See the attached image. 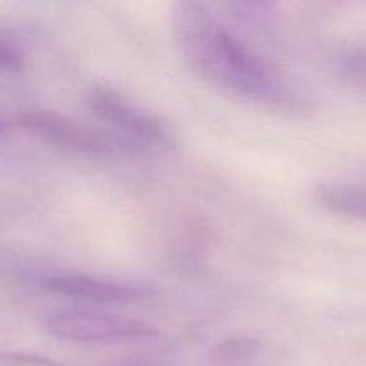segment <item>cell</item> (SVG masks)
Masks as SVG:
<instances>
[{
  "instance_id": "1",
  "label": "cell",
  "mask_w": 366,
  "mask_h": 366,
  "mask_svg": "<svg viewBox=\"0 0 366 366\" xmlns=\"http://www.w3.org/2000/svg\"><path fill=\"white\" fill-rule=\"evenodd\" d=\"M170 24L182 61L207 86L238 99L277 97L279 84L267 63L231 34L204 4H174Z\"/></svg>"
},
{
  "instance_id": "2",
  "label": "cell",
  "mask_w": 366,
  "mask_h": 366,
  "mask_svg": "<svg viewBox=\"0 0 366 366\" xmlns=\"http://www.w3.org/2000/svg\"><path fill=\"white\" fill-rule=\"evenodd\" d=\"M43 327L54 338L89 345L150 342L159 338L156 325L132 317L92 310H57L43 320Z\"/></svg>"
},
{
  "instance_id": "3",
  "label": "cell",
  "mask_w": 366,
  "mask_h": 366,
  "mask_svg": "<svg viewBox=\"0 0 366 366\" xmlns=\"http://www.w3.org/2000/svg\"><path fill=\"white\" fill-rule=\"evenodd\" d=\"M14 125L24 129L25 132L45 145L64 152L77 154V156H113L120 150L139 152L136 147L125 142L109 138L106 134L93 131L71 118L59 113L45 109L21 111L14 117Z\"/></svg>"
},
{
  "instance_id": "4",
  "label": "cell",
  "mask_w": 366,
  "mask_h": 366,
  "mask_svg": "<svg viewBox=\"0 0 366 366\" xmlns=\"http://www.w3.org/2000/svg\"><path fill=\"white\" fill-rule=\"evenodd\" d=\"M84 104L89 113L125 136L142 152L147 147H168L170 143L167 125L159 118L143 111L111 86H93L86 93Z\"/></svg>"
},
{
  "instance_id": "5",
  "label": "cell",
  "mask_w": 366,
  "mask_h": 366,
  "mask_svg": "<svg viewBox=\"0 0 366 366\" xmlns=\"http://www.w3.org/2000/svg\"><path fill=\"white\" fill-rule=\"evenodd\" d=\"M45 288L59 297H66V299L84 304H97V306L139 304L147 302V300L156 295V290L152 286L138 285V282L97 279L81 274L50 277L45 282Z\"/></svg>"
},
{
  "instance_id": "6",
  "label": "cell",
  "mask_w": 366,
  "mask_h": 366,
  "mask_svg": "<svg viewBox=\"0 0 366 366\" xmlns=\"http://www.w3.org/2000/svg\"><path fill=\"white\" fill-rule=\"evenodd\" d=\"M261 350V342L249 336H234L224 342H218L209 350V361L217 365H232L250 360Z\"/></svg>"
},
{
  "instance_id": "7",
  "label": "cell",
  "mask_w": 366,
  "mask_h": 366,
  "mask_svg": "<svg viewBox=\"0 0 366 366\" xmlns=\"http://www.w3.org/2000/svg\"><path fill=\"white\" fill-rule=\"evenodd\" d=\"M343 77L356 92L366 95V46L352 50L343 61Z\"/></svg>"
},
{
  "instance_id": "8",
  "label": "cell",
  "mask_w": 366,
  "mask_h": 366,
  "mask_svg": "<svg viewBox=\"0 0 366 366\" xmlns=\"http://www.w3.org/2000/svg\"><path fill=\"white\" fill-rule=\"evenodd\" d=\"M0 366H63L46 356L29 352H11L0 350Z\"/></svg>"
},
{
  "instance_id": "9",
  "label": "cell",
  "mask_w": 366,
  "mask_h": 366,
  "mask_svg": "<svg viewBox=\"0 0 366 366\" xmlns=\"http://www.w3.org/2000/svg\"><path fill=\"white\" fill-rule=\"evenodd\" d=\"M25 68V57L20 50L9 41L0 39V71L18 74Z\"/></svg>"
},
{
  "instance_id": "10",
  "label": "cell",
  "mask_w": 366,
  "mask_h": 366,
  "mask_svg": "<svg viewBox=\"0 0 366 366\" xmlns=\"http://www.w3.org/2000/svg\"><path fill=\"white\" fill-rule=\"evenodd\" d=\"M13 125H14V120H9V118H6L4 114H0V138L6 136L7 132L13 129Z\"/></svg>"
}]
</instances>
